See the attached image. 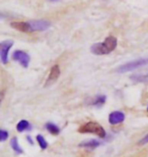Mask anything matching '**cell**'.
<instances>
[{"label":"cell","mask_w":148,"mask_h":157,"mask_svg":"<svg viewBox=\"0 0 148 157\" xmlns=\"http://www.w3.org/2000/svg\"><path fill=\"white\" fill-rule=\"evenodd\" d=\"M50 1H53L54 2V1H59V0H50Z\"/></svg>","instance_id":"obj_19"},{"label":"cell","mask_w":148,"mask_h":157,"mask_svg":"<svg viewBox=\"0 0 148 157\" xmlns=\"http://www.w3.org/2000/svg\"><path fill=\"white\" fill-rule=\"evenodd\" d=\"M117 39L114 36H109L103 43H97L92 47V52L95 55H106L109 54L116 49Z\"/></svg>","instance_id":"obj_1"},{"label":"cell","mask_w":148,"mask_h":157,"mask_svg":"<svg viewBox=\"0 0 148 157\" xmlns=\"http://www.w3.org/2000/svg\"><path fill=\"white\" fill-rule=\"evenodd\" d=\"M10 25L13 29H18V31L23 33H33L31 25L29 21H13L10 23Z\"/></svg>","instance_id":"obj_7"},{"label":"cell","mask_w":148,"mask_h":157,"mask_svg":"<svg viewBox=\"0 0 148 157\" xmlns=\"http://www.w3.org/2000/svg\"><path fill=\"white\" fill-rule=\"evenodd\" d=\"M147 111H148V108H147Z\"/></svg>","instance_id":"obj_20"},{"label":"cell","mask_w":148,"mask_h":157,"mask_svg":"<svg viewBox=\"0 0 148 157\" xmlns=\"http://www.w3.org/2000/svg\"><path fill=\"white\" fill-rule=\"evenodd\" d=\"M12 59L14 61H18L19 64H21L22 67L28 68V66L29 64V56L26 54L25 52L21 51V50H18L12 54Z\"/></svg>","instance_id":"obj_4"},{"label":"cell","mask_w":148,"mask_h":157,"mask_svg":"<svg viewBox=\"0 0 148 157\" xmlns=\"http://www.w3.org/2000/svg\"><path fill=\"white\" fill-rule=\"evenodd\" d=\"M13 45L12 41H4L0 44V57H1V61L3 64H6L8 62V52Z\"/></svg>","instance_id":"obj_5"},{"label":"cell","mask_w":148,"mask_h":157,"mask_svg":"<svg viewBox=\"0 0 148 157\" xmlns=\"http://www.w3.org/2000/svg\"><path fill=\"white\" fill-rule=\"evenodd\" d=\"M79 133H90V134H95L99 136V138H105L106 132L102 126L96 122H87L84 125H82L78 129Z\"/></svg>","instance_id":"obj_2"},{"label":"cell","mask_w":148,"mask_h":157,"mask_svg":"<svg viewBox=\"0 0 148 157\" xmlns=\"http://www.w3.org/2000/svg\"><path fill=\"white\" fill-rule=\"evenodd\" d=\"M100 142L97 140H90V141H86L83 143H80L79 147H86V148H95V147L99 146Z\"/></svg>","instance_id":"obj_12"},{"label":"cell","mask_w":148,"mask_h":157,"mask_svg":"<svg viewBox=\"0 0 148 157\" xmlns=\"http://www.w3.org/2000/svg\"><path fill=\"white\" fill-rule=\"evenodd\" d=\"M0 140H1V142H4L6 139L8 138V132L5 131V130H1L0 131Z\"/></svg>","instance_id":"obj_17"},{"label":"cell","mask_w":148,"mask_h":157,"mask_svg":"<svg viewBox=\"0 0 148 157\" xmlns=\"http://www.w3.org/2000/svg\"><path fill=\"white\" fill-rule=\"evenodd\" d=\"M106 101V96L105 95H100V96H97L95 98V101L92 102L93 105H103V103Z\"/></svg>","instance_id":"obj_16"},{"label":"cell","mask_w":148,"mask_h":157,"mask_svg":"<svg viewBox=\"0 0 148 157\" xmlns=\"http://www.w3.org/2000/svg\"><path fill=\"white\" fill-rule=\"evenodd\" d=\"M146 143H148V134L146 136H144L142 139L139 141V145H144L146 144Z\"/></svg>","instance_id":"obj_18"},{"label":"cell","mask_w":148,"mask_h":157,"mask_svg":"<svg viewBox=\"0 0 148 157\" xmlns=\"http://www.w3.org/2000/svg\"><path fill=\"white\" fill-rule=\"evenodd\" d=\"M29 22V25H31L33 33L46 31L50 26V22H48L47 21H44V19H37V21H32Z\"/></svg>","instance_id":"obj_6"},{"label":"cell","mask_w":148,"mask_h":157,"mask_svg":"<svg viewBox=\"0 0 148 157\" xmlns=\"http://www.w3.org/2000/svg\"><path fill=\"white\" fill-rule=\"evenodd\" d=\"M148 64V58H143V59H138L135 60V61H132V62H129V63H126L122 66H120L116 71L118 73H126V72H129L131 70H134V69H137L139 67H142V66Z\"/></svg>","instance_id":"obj_3"},{"label":"cell","mask_w":148,"mask_h":157,"mask_svg":"<svg viewBox=\"0 0 148 157\" xmlns=\"http://www.w3.org/2000/svg\"><path fill=\"white\" fill-rule=\"evenodd\" d=\"M131 80H133L134 82H143L148 83V73L146 74H136L131 76Z\"/></svg>","instance_id":"obj_10"},{"label":"cell","mask_w":148,"mask_h":157,"mask_svg":"<svg viewBox=\"0 0 148 157\" xmlns=\"http://www.w3.org/2000/svg\"><path fill=\"white\" fill-rule=\"evenodd\" d=\"M37 141H38L40 147H41L42 149H46L47 147H48V143H47V141L45 140V138H44L43 136L41 135H38L37 136Z\"/></svg>","instance_id":"obj_15"},{"label":"cell","mask_w":148,"mask_h":157,"mask_svg":"<svg viewBox=\"0 0 148 157\" xmlns=\"http://www.w3.org/2000/svg\"><path fill=\"white\" fill-rule=\"evenodd\" d=\"M16 129H18V132H23V131H26V130L31 129V125H29V123L28 121H25V120H21V122H18V126H16Z\"/></svg>","instance_id":"obj_11"},{"label":"cell","mask_w":148,"mask_h":157,"mask_svg":"<svg viewBox=\"0 0 148 157\" xmlns=\"http://www.w3.org/2000/svg\"><path fill=\"white\" fill-rule=\"evenodd\" d=\"M124 120H125V115L122 112H113L109 116V122L112 125H118L124 122Z\"/></svg>","instance_id":"obj_9"},{"label":"cell","mask_w":148,"mask_h":157,"mask_svg":"<svg viewBox=\"0 0 148 157\" xmlns=\"http://www.w3.org/2000/svg\"><path fill=\"white\" fill-rule=\"evenodd\" d=\"M46 129L48 130V131L51 133V134H53V135H58L59 133H60V130H59V128L57 127L56 125H54V124H52V123H48L46 125Z\"/></svg>","instance_id":"obj_14"},{"label":"cell","mask_w":148,"mask_h":157,"mask_svg":"<svg viewBox=\"0 0 148 157\" xmlns=\"http://www.w3.org/2000/svg\"><path fill=\"white\" fill-rule=\"evenodd\" d=\"M10 145H11V148L14 150L16 153L18 154H21L22 153V149L21 148V146L18 144V140L16 138H12L11 141H10Z\"/></svg>","instance_id":"obj_13"},{"label":"cell","mask_w":148,"mask_h":157,"mask_svg":"<svg viewBox=\"0 0 148 157\" xmlns=\"http://www.w3.org/2000/svg\"><path fill=\"white\" fill-rule=\"evenodd\" d=\"M60 76V68L58 65H54L51 71H50V74H49V77L47 79V82H46V86L48 85H51L52 83H54L55 81H57V79L59 78Z\"/></svg>","instance_id":"obj_8"}]
</instances>
